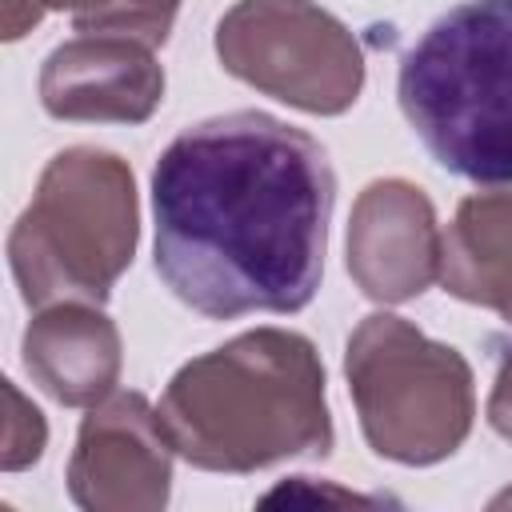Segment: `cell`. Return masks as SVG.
<instances>
[{"label":"cell","mask_w":512,"mask_h":512,"mask_svg":"<svg viewBox=\"0 0 512 512\" xmlns=\"http://www.w3.org/2000/svg\"><path fill=\"white\" fill-rule=\"evenodd\" d=\"M336 172L320 140L228 112L184 128L152 168L156 272L208 320L300 312L324 276Z\"/></svg>","instance_id":"cell-1"},{"label":"cell","mask_w":512,"mask_h":512,"mask_svg":"<svg viewBox=\"0 0 512 512\" xmlns=\"http://www.w3.org/2000/svg\"><path fill=\"white\" fill-rule=\"evenodd\" d=\"M176 456L204 472H256L332 452L324 364L308 336L252 328L188 360L156 404Z\"/></svg>","instance_id":"cell-2"},{"label":"cell","mask_w":512,"mask_h":512,"mask_svg":"<svg viewBox=\"0 0 512 512\" xmlns=\"http://www.w3.org/2000/svg\"><path fill=\"white\" fill-rule=\"evenodd\" d=\"M396 96L440 168L512 184V0H464L404 52Z\"/></svg>","instance_id":"cell-3"},{"label":"cell","mask_w":512,"mask_h":512,"mask_svg":"<svg viewBox=\"0 0 512 512\" xmlns=\"http://www.w3.org/2000/svg\"><path fill=\"white\" fill-rule=\"evenodd\" d=\"M136 236L132 168L116 152L76 144L40 172L32 204L8 236V264L28 308L64 300L104 304L132 264Z\"/></svg>","instance_id":"cell-4"},{"label":"cell","mask_w":512,"mask_h":512,"mask_svg":"<svg viewBox=\"0 0 512 512\" xmlns=\"http://www.w3.org/2000/svg\"><path fill=\"white\" fill-rule=\"evenodd\" d=\"M344 372L376 456L420 468L468 440L476 416L468 360L452 344L428 340L404 316H364L348 336Z\"/></svg>","instance_id":"cell-5"},{"label":"cell","mask_w":512,"mask_h":512,"mask_svg":"<svg viewBox=\"0 0 512 512\" xmlns=\"http://www.w3.org/2000/svg\"><path fill=\"white\" fill-rule=\"evenodd\" d=\"M224 72L312 116H340L364 88V52L312 0H236L216 24Z\"/></svg>","instance_id":"cell-6"},{"label":"cell","mask_w":512,"mask_h":512,"mask_svg":"<svg viewBox=\"0 0 512 512\" xmlns=\"http://www.w3.org/2000/svg\"><path fill=\"white\" fill-rule=\"evenodd\" d=\"M172 444L140 392H112L80 424L68 492L92 512H156L172 488Z\"/></svg>","instance_id":"cell-7"},{"label":"cell","mask_w":512,"mask_h":512,"mask_svg":"<svg viewBox=\"0 0 512 512\" xmlns=\"http://www.w3.org/2000/svg\"><path fill=\"white\" fill-rule=\"evenodd\" d=\"M444 232L436 208L412 180H372L348 220V272L368 300L404 304L440 280Z\"/></svg>","instance_id":"cell-8"},{"label":"cell","mask_w":512,"mask_h":512,"mask_svg":"<svg viewBox=\"0 0 512 512\" xmlns=\"http://www.w3.org/2000/svg\"><path fill=\"white\" fill-rule=\"evenodd\" d=\"M164 100V68L152 44L108 32H80L48 52L40 104L56 120L144 124Z\"/></svg>","instance_id":"cell-9"},{"label":"cell","mask_w":512,"mask_h":512,"mask_svg":"<svg viewBox=\"0 0 512 512\" xmlns=\"http://www.w3.org/2000/svg\"><path fill=\"white\" fill-rule=\"evenodd\" d=\"M24 368L52 400L92 408L120 380V332L88 300L36 308V320L24 328Z\"/></svg>","instance_id":"cell-10"},{"label":"cell","mask_w":512,"mask_h":512,"mask_svg":"<svg viewBox=\"0 0 512 512\" xmlns=\"http://www.w3.org/2000/svg\"><path fill=\"white\" fill-rule=\"evenodd\" d=\"M440 284L512 324V184L460 200L440 252Z\"/></svg>","instance_id":"cell-11"},{"label":"cell","mask_w":512,"mask_h":512,"mask_svg":"<svg viewBox=\"0 0 512 512\" xmlns=\"http://www.w3.org/2000/svg\"><path fill=\"white\" fill-rule=\"evenodd\" d=\"M48 8H64L76 32L132 36L156 48L168 40L180 0H48Z\"/></svg>","instance_id":"cell-12"},{"label":"cell","mask_w":512,"mask_h":512,"mask_svg":"<svg viewBox=\"0 0 512 512\" xmlns=\"http://www.w3.org/2000/svg\"><path fill=\"white\" fill-rule=\"evenodd\" d=\"M4 396H8L4 472H20V468H28V464L40 460V452H44V444H48V424H44L40 408L20 396V388H16L12 380H4Z\"/></svg>","instance_id":"cell-13"},{"label":"cell","mask_w":512,"mask_h":512,"mask_svg":"<svg viewBox=\"0 0 512 512\" xmlns=\"http://www.w3.org/2000/svg\"><path fill=\"white\" fill-rule=\"evenodd\" d=\"M488 424L512 440V356H504L500 372H496V384H492V396H488Z\"/></svg>","instance_id":"cell-14"},{"label":"cell","mask_w":512,"mask_h":512,"mask_svg":"<svg viewBox=\"0 0 512 512\" xmlns=\"http://www.w3.org/2000/svg\"><path fill=\"white\" fill-rule=\"evenodd\" d=\"M48 12V0H4V40H20L28 28L40 24V16Z\"/></svg>","instance_id":"cell-15"},{"label":"cell","mask_w":512,"mask_h":512,"mask_svg":"<svg viewBox=\"0 0 512 512\" xmlns=\"http://www.w3.org/2000/svg\"><path fill=\"white\" fill-rule=\"evenodd\" d=\"M492 508H512V488L500 492V496H492Z\"/></svg>","instance_id":"cell-16"}]
</instances>
